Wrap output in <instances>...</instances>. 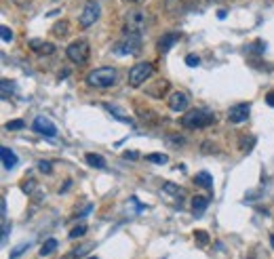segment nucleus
I'll return each mask as SVG.
<instances>
[{
  "instance_id": "1",
  "label": "nucleus",
  "mask_w": 274,
  "mask_h": 259,
  "mask_svg": "<svg viewBox=\"0 0 274 259\" xmlns=\"http://www.w3.org/2000/svg\"><path fill=\"white\" fill-rule=\"evenodd\" d=\"M118 80V70L112 66H104V68H95L86 74L84 82L91 86V89H110Z\"/></svg>"
},
{
  "instance_id": "2",
  "label": "nucleus",
  "mask_w": 274,
  "mask_h": 259,
  "mask_svg": "<svg viewBox=\"0 0 274 259\" xmlns=\"http://www.w3.org/2000/svg\"><path fill=\"white\" fill-rule=\"evenodd\" d=\"M215 124V112L207 110V108H194L188 110L181 118V126L184 128H190V131H196V128H207Z\"/></svg>"
},
{
  "instance_id": "3",
  "label": "nucleus",
  "mask_w": 274,
  "mask_h": 259,
  "mask_svg": "<svg viewBox=\"0 0 274 259\" xmlns=\"http://www.w3.org/2000/svg\"><path fill=\"white\" fill-rule=\"evenodd\" d=\"M150 27V13L143 9H131L125 15V32L131 34H143Z\"/></svg>"
},
{
  "instance_id": "4",
  "label": "nucleus",
  "mask_w": 274,
  "mask_h": 259,
  "mask_svg": "<svg viewBox=\"0 0 274 259\" xmlns=\"http://www.w3.org/2000/svg\"><path fill=\"white\" fill-rule=\"evenodd\" d=\"M112 51L116 53L118 57H125V55H139V53H141V36H139V34H131V32H125V36L112 47Z\"/></svg>"
},
{
  "instance_id": "5",
  "label": "nucleus",
  "mask_w": 274,
  "mask_h": 259,
  "mask_svg": "<svg viewBox=\"0 0 274 259\" xmlns=\"http://www.w3.org/2000/svg\"><path fill=\"white\" fill-rule=\"evenodd\" d=\"M66 55L74 66H84L86 61H89V57H91V47H89V42L86 40H74V42H70L68 45Z\"/></svg>"
},
{
  "instance_id": "6",
  "label": "nucleus",
  "mask_w": 274,
  "mask_h": 259,
  "mask_svg": "<svg viewBox=\"0 0 274 259\" xmlns=\"http://www.w3.org/2000/svg\"><path fill=\"white\" fill-rule=\"evenodd\" d=\"M154 74V66L150 61H139L135 63L131 70H129V86H133V89H137V86L146 84V80H150Z\"/></svg>"
},
{
  "instance_id": "7",
  "label": "nucleus",
  "mask_w": 274,
  "mask_h": 259,
  "mask_svg": "<svg viewBox=\"0 0 274 259\" xmlns=\"http://www.w3.org/2000/svg\"><path fill=\"white\" fill-rule=\"evenodd\" d=\"M99 15H102V5H99V0H89V3L84 5L80 17H78V25L80 30H86V27H91L97 23Z\"/></svg>"
},
{
  "instance_id": "8",
  "label": "nucleus",
  "mask_w": 274,
  "mask_h": 259,
  "mask_svg": "<svg viewBox=\"0 0 274 259\" xmlns=\"http://www.w3.org/2000/svg\"><path fill=\"white\" fill-rule=\"evenodd\" d=\"M251 114V106L249 104H236L228 110V120L234 122V124H240V122H247Z\"/></svg>"
},
{
  "instance_id": "9",
  "label": "nucleus",
  "mask_w": 274,
  "mask_h": 259,
  "mask_svg": "<svg viewBox=\"0 0 274 259\" xmlns=\"http://www.w3.org/2000/svg\"><path fill=\"white\" fill-rule=\"evenodd\" d=\"M167 106H169L171 112H186V110H188V106H190V99H188V95H186V93L175 91V93L169 95Z\"/></svg>"
},
{
  "instance_id": "10",
  "label": "nucleus",
  "mask_w": 274,
  "mask_h": 259,
  "mask_svg": "<svg viewBox=\"0 0 274 259\" xmlns=\"http://www.w3.org/2000/svg\"><path fill=\"white\" fill-rule=\"evenodd\" d=\"M34 131L36 133H40V135H45V137H49V139H53L55 135H57V128H55V124L49 120V118H45V116H38V118H34Z\"/></svg>"
},
{
  "instance_id": "11",
  "label": "nucleus",
  "mask_w": 274,
  "mask_h": 259,
  "mask_svg": "<svg viewBox=\"0 0 274 259\" xmlns=\"http://www.w3.org/2000/svg\"><path fill=\"white\" fill-rule=\"evenodd\" d=\"M27 47H30L34 53H38V55H53V53H55V45H53V42L40 40V38L27 40Z\"/></svg>"
},
{
  "instance_id": "12",
  "label": "nucleus",
  "mask_w": 274,
  "mask_h": 259,
  "mask_svg": "<svg viewBox=\"0 0 274 259\" xmlns=\"http://www.w3.org/2000/svg\"><path fill=\"white\" fill-rule=\"evenodd\" d=\"M0 156H3V167L7 169V171H11V169H15L17 167V163H19V158H17V154L13 152L11 148H3L0 150Z\"/></svg>"
},
{
  "instance_id": "13",
  "label": "nucleus",
  "mask_w": 274,
  "mask_h": 259,
  "mask_svg": "<svg viewBox=\"0 0 274 259\" xmlns=\"http://www.w3.org/2000/svg\"><path fill=\"white\" fill-rule=\"evenodd\" d=\"M177 40H179V34H177V32H169V34H165L161 40H158V51H161V53L171 51V47L175 45Z\"/></svg>"
},
{
  "instance_id": "14",
  "label": "nucleus",
  "mask_w": 274,
  "mask_h": 259,
  "mask_svg": "<svg viewBox=\"0 0 274 259\" xmlns=\"http://www.w3.org/2000/svg\"><path fill=\"white\" fill-rule=\"evenodd\" d=\"M194 183L200 185V188H205V190H213V177H211V173L207 171H200L194 175Z\"/></svg>"
},
{
  "instance_id": "15",
  "label": "nucleus",
  "mask_w": 274,
  "mask_h": 259,
  "mask_svg": "<svg viewBox=\"0 0 274 259\" xmlns=\"http://www.w3.org/2000/svg\"><path fill=\"white\" fill-rule=\"evenodd\" d=\"M0 89H3V99L5 102H9V99L15 95V91H17V82L15 80H3V84H0Z\"/></svg>"
},
{
  "instance_id": "16",
  "label": "nucleus",
  "mask_w": 274,
  "mask_h": 259,
  "mask_svg": "<svg viewBox=\"0 0 274 259\" xmlns=\"http://www.w3.org/2000/svg\"><path fill=\"white\" fill-rule=\"evenodd\" d=\"M207 207H209V198L207 196H194L192 198V211H194V215L205 213Z\"/></svg>"
},
{
  "instance_id": "17",
  "label": "nucleus",
  "mask_w": 274,
  "mask_h": 259,
  "mask_svg": "<svg viewBox=\"0 0 274 259\" xmlns=\"http://www.w3.org/2000/svg\"><path fill=\"white\" fill-rule=\"evenodd\" d=\"M84 160H86V165L93 167V169H106V158L99 156V154H86Z\"/></svg>"
},
{
  "instance_id": "18",
  "label": "nucleus",
  "mask_w": 274,
  "mask_h": 259,
  "mask_svg": "<svg viewBox=\"0 0 274 259\" xmlns=\"http://www.w3.org/2000/svg\"><path fill=\"white\" fill-rule=\"evenodd\" d=\"M57 247H59V242H57L55 238H47L45 242H42V247H40V255H42V257H47V255L55 253Z\"/></svg>"
},
{
  "instance_id": "19",
  "label": "nucleus",
  "mask_w": 274,
  "mask_h": 259,
  "mask_svg": "<svg viewBox=\"0 0 274 259\" xmlns=\"http://www.w3.org/2000/svg\"><path fill=\"white\" fill-rule=\"evenodd\" d=\"M104 108H106L108 112H112V114H114V116H116V118H118L120 122H125V124H131V118H129V116H127V114H123V112H120L118 108H114V106H110V104H106Z\"/></svg>"
},
{
  "instance_id": "20",
  "label": "nucleus",
  "mask_w": 274,
  "mask_h": 259,
  "mask_svg": "<svg viewBox=\"0 0 274 259\" xmlns=\"http://www.w3.org/2000/svg\"><path fill=\"white\" fill-rule=\"evenodd\" d=\"M146 160L148 163H154V165H167L169 163V156L167 154H148Z\"/></svg>"
},
{
  "instance_id": "21",
  "label": "nucleus",
  "mask_w": 274,
  "mask_h": 259,
  "mask_svg": "<svg viewBox=\"0 0 274 259\" xmlns=\"http://www.w3.org/2000/svg\"><path fill=\"white\" fill-rule=\"evenodd\" d=\"M194 240L198 242V247H207V244H209V234L205 232V230H196V232H194Z\"/></svg>"
},
{
  "instance_id": "22",
  "label": "nucleus",
  "mask_w": 274,
  "mask_h": 259,
  "mask_svg": "<svg viewBox=\"0 0 274 259\" xmlns=\"http://www.w3.org/2000/svg\"><path fill=\"white\" fill-rule=\"evenodd\" d=\"M163 190L169 192V194H173V196H179V198L184 196V190H179L177 185H175V183H171V181H165V183H163Z\"/></svg>"
},
{
  "instance_id": "23",
  "label": "nucleus",
  "mask_w": 274,
  "mask_h": 259,
  "mask_svg": "<svg viewBox=\"0 0 274 259\" xmlns=\"http://www.w3.org/2000/svg\"><path fill=\"white\" fill-rule=\"evenodd\" d=\"M66 32H68V21L64 19V21H57L55 25H53V34L55 36H66Z\"/></svg>"
},
{
  "instance_id": "24",
  "label": "nucleus",
  "mask_w": 274,
  "mask_h": 259,
  "mask_svg": "<svg viewBox=\"0 0 274 259\" xmlns=\"http://www.w3.org/2000/svg\"><path fill=\"white\" fill-rule=\"evenodd\" d=\"M0 34H3V42H13V38H15V34H13V30L9 25L0 27Z\"/></svg>"
},
{
  "instance_id": "25",
  "label": "nucleus",
  "mask_w": 274,
  "mask_h": 259,
  "mask_svg": "<svg viewBox=\"0 0 274 259\" xmlns=\"http://www.w3.org/2000/svg\"><path fill=\"white\" fill-rule=\"evenodd\" d=\"M86 234V225L82 223V225H76L74 230H72V232H70V238L72 240H76V238H80V236H84Z\"/></svg>"
},
{
  "instance_id": "26",
  "label": "nucleus",
  "mask_w": 274,
  "mask_h": 259,
  "mask_svg": "<svg viewBox=\"0 0 274 259\" xmlns=\"http://www.w3.org/2000/svg\"><path fill=\"white\" fill-rule=\"evenodd\" d=\"M38 171L42 173V175H51V173H53V165L49 160H40L38 163Z\"/></svg>"
},
{
  "instance_id": "27",
  "label": "nucleus",
  "mask_w": 274,
  "mask_h": 259,
  "mask_svg": "<svg viewBox=\"0 0 274 259\" xmlns=\"http://www.w3.org/2000/svg\"><path fill=\"white\" fill-rule=\"evenodd\" d=\"M27 249H30V242H23V244H19L17 249H13V251H11V259H17V257H19L23 251H27Z\"/></svg>"
},
{
  "instance_id": "28",
  "label": "nucleus",
  "mask_w": 274,
  "mask_h": 259,
  "mask_svg": "<svg viewBox=\"0 0 274 259\" xmlns=\"http://www.w3.org/2000/svg\"><path fill=\"white\" fill-rule=\"evenodd\" d=\"M25 122L23 120H13V122H7V128L9 131H19V128H23Z\"/></svg>"
},
{
  "instance_id": "29",
  "label": "nucleus",
  "mask_w": 274,
  "mask_h": 259,
  "mask_svg": "<svg viewBox=\"0 0 274 259\" xmlns=\"http://www.w3.org/2000/svg\"><path fill=\"white\" fill-rule=\"evenodd\" d=\"M186 63H188L190 68H196L200 63V57L198 55H188V57H186Z\"/></svg>"
},
{
  "instance_id": "30",
  "label": "nucleus",
  "mask_w": 274,
  "mask_h": 259,
  "mask_svg": "<svg viewBox=\"0 0 274 259\" xmlns=\"http://www.w3.org/2000/svg\"><path fill=\"white\" fill-rule=\"evenodd\" d=\"M9 232H11V225H9V221H7V219H3V244L7 242Z\"/></svg>"
},
{
  "instance_id": "31",
  "label": "nucleus",
  "mask_w": 274,
  "mask_h": 259,
  "mask_svg": "<svg viewBox=\"0 0 274 259\" xmlns=\"http://www.w3.org/2000/svg\"><path fill=\"white\" fill-rule=\"evenodd\" d=\"M34 185H36L34 181H23V192L25 194H32L34 192Z\"/></svg>"
},
{
  "instance_id": "32",
  "label": "nucleus",
  "mask_w": 274,
  "mask_h": 259,
  "mask_svg": "<svg viewBox=\"0 0 274 259\" xmlns=\"http://www.w3.org/2000/svg\"><path fill=\"white\" fill-rule=\"evenodd\" d=\"M266 104H268L270 108H274V91H270V93H266Z\"/></svg>"
},
{
  "instance_id": "33",
  "label": "nucleus",
  "mask_w": 274,
  "mask_h": 259,
  "mask_svg": "<svg viewBox=\"0 0 274 259\" xmlns=\"http://www.w3.org/2000/svg\"><path fill=\"white\" fill-rule=\"evenodd\" d=\"M125 158H131V160H133V158H137V154H135V152H127Z\"/></svg>"
},
{
  "instance_id": "34",
  "label": "nucleus",
  "mask_w": 274,
  "mask_h": 259,
  "mask_svg": "<svg viewBox=\"0 0 274 259\" xmlns=\"http://www.w3.org/2000/svg\"><path fill=\"white\" fill-rule=\"evenodd\" d=\"M270 244H272V247H274V236H272V238H270Z\"/></svg>"
},
{
  "instance_id": "35",
  "label": "nucleus",
  "mask_w": 274,
  "mask_h": 259,
  "mask_svg": "<svg viewBox=\"0 0 274 259\" xmlns=\"http://www.w3.org/2000/svg\"><path fill=\"white\" fill-rule=\"evenodd\" d=\"M127 3H139V0H127Z\"/></svg>"
},
{
  "instance_id": "36",
  "label": "nucleus",
  "mask_w": 274,
  "mask_h": 259,
  "mask_svg": "<svg viewBox=\"0 0 274 259\" xmlns=\"http://www.w3.org/2000/svg\"><path fill=\"white\" fill-rule=\"evenodd\" d=\"M89 259H97V257H89Z\"/></svg>"
}]
</instances>
